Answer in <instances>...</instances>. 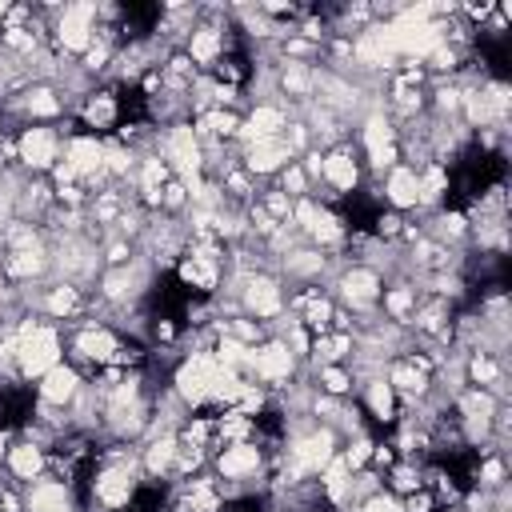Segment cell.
I'll use <instances>...</instances> for the list:
<instances>
[{
	"mask_svg": "<svg viewBox=\"0 0 512 512\" xmlns=\"http://www.w3.org/2000/svg\"><path fill=\"white\" fill-rule=\"evenodd\" d=\"M160 212H164V216H180V212H188V188H184L176 176L160 188Z\"/></svg>",
	"mask_w": 512,
	"mask_h": 512,
	"instance_id": "obj_25",
	"label": "cell"
},
{
	"mask_svg": "<svg viewBox=\"0 0 512 512\" xmlns=\"http://www.w3.org/2000/svg\"><path fill=\"white\" fill-rule=\"evenodd\" d=\"M508 484V460L504 452H484L480 464H476V488L480 492H496Z\"/></svg>",
	"mask_w": 512,
	"mask_h": 512,
	"instance_id": "obj_21",
	"label": "cell"
},
{
	"mask_svg": "<svg viewBox=\"0 0 512 512\" xmlns=\"http://www.w3.org/2000/svg\"><path fill=\"white\" fill-rule=\"evenodd\" d=\"M360 396H364V408H368V416H372L376 424H384V428H392V424H396L400 404H396V392L388 388L384 372H380V376H368V380L360 384Z\"/></svg>",
	"mask_w": 512,
	"mask_h": 512,
	"instance_id": "obj_16",
	"label": "cell"
},
{
	"mask_svg": "<svg viewBox=\"0 0 512 512\" xmlns=\"http://www.w3.org/2000/svg\"><path fill=\"white\" fill-rule=\"evenodd\" d=\"M64 156V132L56 124H28L16 132V164L28 176H48Z\"/></svg>",
	"mask_w": 512,
	"mask_h": 512,
	"instance_id": "obj_3",
	"label": "cell"
},
{
	"mask_svg": "<svg viewBox=\"0 0 512 512\" xmlns=\"http://www.w3.org/2000/svg\"><path fill=\"white\" fill-rule=\"evenodd\" d=\"M256 204H260V208H264V212H268L276 224H292V200H288V196H284L276 184H272V188H264V192L256 196Z\"/></svg>",
	"mask_w": 512,
	"mask_h": 512,
	"instance_id": "obj_24",
	"label": "cell"
},
{
	"mask_svg": "<svg viewBox=\"0 0 512 512\" xmlns=\"http://www.w3.org/2000/svg\"><path fill=\"white\" fill-rule=\"evenodd\" d=\"M380 292H384V276L372 264H360V260L344 264L336 272V280H332V300H340L344 312H360V316L376 312L380 308Z\"/></svg>",
	"mask_w": 512,
	"mask_h": 512,
	"instance_id": "obj_2",
	"label": "cell"
},
{
	"mask_svg": "<svg viewBox=\"0 0 512 512\" xmlns=\"http://www.w3.org/2000/svg\"><path fill=\"white\" fill-rule=\"evenodd\" d=\"M400 504H404V512H436V500H432L428 488H416V492L400 496Z\"/></svg>",
	"mask_w": 512,
	"mask_h": 512,
	"instance_id": "obj_28",
	"label": "cell"
},
{
	"mask_svg": "<svg viewBox=\"0 0 512 512\" xmlns=\"http://www.w3.org/2000/svg\"><path fill=\"white\" fill-rule=\"evenodd\" d=\"M4 472L12 476L16 488H28L32 480H40L48 472V452L40 444H32V440L20 436V440H12L8 456H4Z\"/></svg>",
	"mask_w": 512,
	"mask_h": 512,
	"instance_id": "obj_13",
	"label": "cell"
},
{
	"mask_svg": "<svg viewBox=\"0 0 512 512\" xmlns=\"http://www.w3.org/2000/svg\"><path fill=\"white\" fill-rule=\"evenodd\" d=\"M288 120H292V112H288L280 100H256V104L244 112V120H240L236 144L244 148V144H256V140H272V136H280V132L288 128Z\"/></svg>",
	"mask_w": 512,
	"mask_h": 512,
	"instance_id": "obj_9",
	"label": "cell"
},
{
	"mask_svg": "<svg viewBox=\"0 0 512 512\" xmlns=\"http://www.w3.org/2000/svg\"><path fill=\"white\" fill-rule=\"evenodd\" d=\"M356 512H404V504H400V496H396V492L380 488L376 496L360 500V504H356Z\"/></svg>",
	"mask_w": 512,
	"mask_h": 512,
	"instance_id": "obj_27",
	"label": "cell"
},
{
	"mask_svg": "<svg viewBox=\"0 0 512 512\" xmlns=\"http://www.w3.org/2000/svg\"><path fill=\"white\" fill-rule=\"evenodd\" d=\"M8 448H12V432H8V428H0V468H4V456H8Z\"/></svg>",
	"mask_w": 512,
	"mask_h": 512,
	"instance_id": "obj_29",
	"label": "cell"
},
{
	"mask_svg": "<svg viewBox=\"0 0 512 512\" xmlns=\"http://www.w3.org/2000/svg\"><path fill=\"white\" fill-rule=\"evenodd\" d=\"M276 188L288 196V200H304V196H316V188H312V180L304 176V168L292 160V164H284L280 172H276Z\"/></svg>",
	"mask_w": 512,
	"mask_h": 512,
	"instance_id": "obj_22",
	"label": "cell"
},
{
	"mask_svg": "<svg viewBox=\"0 0 512 512\" xmlns=\"http://www.w3.org/2000/svg\"><path fill=\"white\" fill-rule=\"evenodd\" d=\"M148 260H128V264H116V268H104L100 272V288H96V296H100V304L104 308H124V304H140V296H144V288H148Z\"/></svg>",
	"mask_w": 512,
	"mask_h": 512,
	"instance_id": "obj_6",
	"label": "cell"
},
{
	"mask_svg": "<svg viewBox=\"0 0 512 512\" xmlns=\"http://www.w3.org/2000/svg\"><path fill=\"white\" fill-rule=\"evenodd\" d=\"M416 180H420V208L440 212V208H444V200H448V168L432 160V164L416 168Z\"/></svg>",
	"mask_w": 512,
	"mask_h": 512,
	"instance_id": "obj_19",
	"label": "cell"
},
{
	"mask_svg": "<svg viewBox=\"0 0 512 512\" xmlns=\"http://www.w3.org/2000/svg\"><path fill=\"white\" fill-rule=\"evenodd\" d=\"M92 40H96V4L92 0L64 4L60 16H56V24H52V48L64 60H80Z\"/></svg>",
	"mask_w": 512,
	"mask_h": 512,
	"instance_id": "obj_4",
	"label": "cell"
},
{
	"mask_svg": "<svg viewBox=\"0 0 512 512\" xmlns=\"http://www.w3.org/2000/svg\"><path fill=\"white\" fill-rule=\"evenodd\" d=\"M300 372V360L288 352V344L280 336H264L252 348V364H248V380H260L268 392H280L284 384H292Z\"/></svg>",
	"mask_w": 512,
	"mask_h": 512,
	"instance_id": "obj_5",
	"label": "cell"
},
{
	"mask_svg": "<svg viewBox=\"0 0 512 512\" xmlns=\"http://www.w3.org/2000/svg\"><path fill=\"white\" fill-rule=\"evenodd\" d=\"M316 380H320V384H316L320 392H328V396H340V400H344V396L356 388V380H352V372H348L344 364H328V368H316Z\"/></svg>",
	"mask_w": 512,
	"mask_h": 512,
	"instance_id": "obj_23",
	"label": "cell"
},
{
	"mask_svg": "<svg viewBox=\"0 0 512 512\" xmlns=\"http://www.w3.org/2000/svg\"><path fill=\"white\" fill-rule=\"evenodd\" d=\"M64 512H76V508H64Z\"/></svg>",
	"mask_w": 512,
	"mask_h": 512,
	"instance_id": "obj_30",
	"label": "cell"
},
{
	"mask_svg": "<svg viewBox=\"0 0 512 512\" xmlns=\"http://www.w3.org/2000/svg\"><path fill=\"white\" fill-rule=\"evenodd\" d=\"M400 232H404V216H400V212H392V208H388V212H380V216H376V240H380V244L400 240Z\"/></svg>",
	"mask_w": 512,
	"mask_h": 512,
	"instance_id": "obj_26",
	"label": "cell"
},
{
	"mask_svg": "<svg viewBox=\"0 0 512 512\" xmlns=\"http://www.w3.org/2000/svg\"><path fill=\"white\" fill-rule=\"evenodd\" d=\"M292 148L284 136H272V140H256V144H244L240 148V168L252 176V180H268L276 176L284 164H292Z\"/></svg>",
	"mask_w": 512,
	"mask_h": 512,
	"instance_id": "obj_10",
	"label": "cell"
},
{
	"mask_svg": "<svg viewBox=\"0 0 512 512\" xmlns=\"http://www.w3.org/2000/svg\"><path fill=\"white\" fill-rule=\"evenodd\" d=\"M416 304H420V288H416L412 280L384 284V292H380V308H384V316H388L392 324H400V328H408Z\"/></svg>",
	"mask_w": 512,
	"mask_h": 512,
	"instance_id": "obj_17",
	"label": "cell"
},
{
	"mask_svg": "<svg viewBox=\"0 0 512 512\" xmlns=\"http://www.w3.org/2000/svg\"><path fill=\"white\" fill-rule=\"evenodd\" d=\"M76 116H80V124H84L92 136L116 128V124H120V100H116V88L88 92V96L76 104Z\"/></svg>",
	"mask_w": 512,
	"mask_h": 512,
	"instance_id": "obj_14",
	"label": "cell"
},
{
	"mask_svg": "<svg viewBox=\"0 0 512 512\" xmlns=\"http://www.w3.org/2000/svg\"><path fill=\"white\" fill-rule=\"evenodd\" d=\"M468 232H472V224H468V216H464L460 208H440V212H432V224H428L424 236H432V240L456 248L460 240H468Z\"/></svg>",
	"mask_w": 512,
	"mask_h": 512,
	"instance_id": "obj_20",
	"label": "cell"
},
{
	"mask_svg": "<svg viewBox=\"0 0 512 512\" xmlns=\"http://www.w3.org/2000/svg\"><path fill=\"white\" fill-rule=\"evenodd\" d=\"M84 388V372L72 368L68 360H60L56 368H48L40 380H36V400L48 404V408H68Z\"/></svg>",
	"mask_w": 512,
	"mask_h": 512,
	"instance_id": "obj_11",
	"label": "cell"
},
{
	"mask_svg": "<svg viewBox=\"0 0 512 512\" xmlns=\"http://www.w3.org/2000/svg\"><path fill=\"white\" fill-rule=\"evenodd\" d=\"M360 180H364V168H360V160H356V152H352L348 144H340V148H328V152H324L320 184L328 188V196H324V204H328V208H332V200L356 196Z\"/></svg>",
	"mask_w": 512,
	"mask_h": 512,
	"instance_id": "obj_7",
	"label": "cell"
},
{
	"mask_svg": "<svg viewBox=\"0 0 512 512\" xmlns=\"http://www.w3.org/2000/svg\"><path fill=\"white\" fill-rule=\"evenodd\" d=\"M24 496V512H64V508H76V488L68 480H56V476H40L32 480L28 488H20Z\"/></svg>",
	"mask_w": 512,
	"mask_h": 512,
	"instance_id": "obj_12",
	"label": "cell"
},
{
	"mask_svg": "<svg viewBox=\"0 0 512 512\" xmlns=\"http://www.w3.org/2000/svg\"><path fill=\"white\" fill-rule=\"evenodd\" d=\"M384 204L392 212H408V208H420V180H416V168L412 164H396L384 172Z\"/></svg>",
	"mask_w": 512,
	"mask_h": 512,
	"instance_id": "obj_15",
	"label": "cell"
},
{
	"mask_svg": "<svg viewBox=\"0 0 512 512\" xmlns=\"http://www.w3.org/2000/svg\"><path fill=\"white\" fill-rule=\"evenodd\" d=\"M88 296L80 284H68V280H52L36 292L32 300V312H40L44 320H56V324H68V320H80L88 312Z\"/></svg>",
	"mask_w": 512,
	"mask_h": 512,
	"instance_id": "obj_8",
	"label": "cell"
},
{
	"mask_svg": "<svg viewBox=\"0 0 512 512\" xmlns=\"http://www.w3.org/2000/svg\"><path fill=\"white\" fill-rule=\"evenodd\" d=\"M120 340H124V336H120L112 324H104V320H84V324H76L72 336H68V364L80 368L84 380H88V376H96L100 368H108V360L116 356Z\"/></svg>",
	"mask_w": 512,
	"mask_h": 512,
	"instance_id": "obj_1",
	"label": "cell"
},
{
	"mask_svg": "<svg viewBox=\"0 0 512 512\" xmlns=\"http://www.w3.org/2000/svg\"><path fill=\"white\" fill-rule=\"evenodd\" d=\"M360 144H364V156L380 152V148H392L396 144V124L384 108H372L364 120H360Z\"/></svg>",
	"mask_w": 512,
	"mask_h": 512,
	"instance_id": "obj_18",
	"label": "cell"
}]
</instances>
